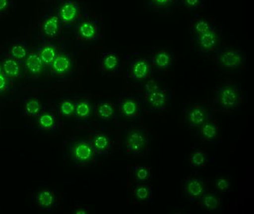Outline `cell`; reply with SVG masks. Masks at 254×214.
I'll use <instances>...</instances> for the list:
<instances>
[{
	"label": "cell",
	"instance_id": "cell-1",
	"mask_svg": "<svg viewBox=\"0 0 254 214\" xmlns=\"http://www.w3.org/2000/svg\"><path fill=\"white\" fill-rule=\"evenodd\" d=\"M242 101V91L239 83L226 82L217 87L212 99L213 109L230 112L237 109Z\"/></svg>",
	"mask_w": 254,
	"mask_h": 214
},
{
	"label": "cell",
	"instance_id": "cell-2",
	"mask_svg": "<svg viewBox=\"0 0 254 214\" xmlns=\"http://www.w3.org/2000/svg\"><path fill=\"white\" fill-rule=\"evenodd\" d=\"M170 93L165 86L150 79L143 87V100L145 105L154 113H160L165 110L169 102Z\"/></svg>",
	"mask_w": 254,
	"mask_h": 214
},
{
	"label": "cell",
	"instance_id": "cell-3",
	"mask_svg": "<svg viewBox=\"0 0 254 214\" xmlns=\"http://www.w3.org/2000/svg\"><path fill=\"white\" fill-rule=\"evenodd\" d=\"M123 149L127 156L144 157L150 149L149 134L141 128L129 129L123 141Z\"/></svg>",
	"mask_w": 254,
	"mask_h": 214
},
{
	"label": "cell",
	"instance_id": "cell-4",
	"mask_svg": "<svg viewBox=\"0 0 254 214\" xmlns=\"http://www.w3.org/2000/svg\"><path fill=\"white\" fill-rule=\"evenodd\" d=\"M75 37L81 42H93L101 38V24L87 14L81 16L76 23Z\"/></svg>",
	"mask_w": 254,
	"mask_h": 214
},
{
	"label": "cell",
	"instance_id": "cell-5",
	"mask_svg": "<svg viewBox=\"0 0 254 214\" xmlns=\"http://www.w3.org/2000/svg\"><path fill=\"white\" fill-rule=\"evenodd\" d=\"M215 62L222 71H235L243 67L246 63V57L239 50L224 49L217 53Z\"/></svg>",
	"mask_w": 254,
	"mask_h": 214
},
{
	"label": "cell",
	"instance_id": "cell-6",
	"mask_svg": "<svg viewBox=\"0 0 254 214\" xmlns=\"http://www.w3.org/2000/svg\"><path fill=\"white\" fill-rule=\"evenodd\" d=\"M70 159L78 166H86L95 161L96 153L89 141H74L70 145Z\"/></svg>",
	"mask_w": 254,
	"mask_h": 214
},
{
	"label": "cell",
	"instance_id": "cell-7",
	"mask_svg": "<svg viewBox=\"0 0 254 214\" xmlns=\"http://www.w3.org/2000/svg\"><path fill=\"white\" fill-rule=\"evenodd\" d=\"M56 14L65 27L75 26L81 17V9L75 0H63L58 4Z\"/></svg>",
	"mask_w": 254,
	"mask_h": 214
},
{
	"label": "cell",
	"instance_id": "cell-8",
	"mask_svg": "<svg viewBox=\"0 0 254 214\" xmlns=\"http://www.w3.org/2000/svg\"><path fill=\"white\" fill-rule=\"evenodd\" d=\"M214 114L212 105L207 103H194L187 111V122L192 128H199Z\"/></svg>",
	"mask_w": 254,
	"mask_h": 214
},
{
	"label": "cell",
	"instance_id": "cell-9",
	"mask_svg": "<svg viewBox=\"0 0 254 214\" xmlns=\"http://www.w3.org/2000/svg\"><path fill=\"white\" fill-rule=\"evenodd\" d=\"M153 74L149 59L146 58H135L129 62L127 75L135 81H144L150 79Z\"/></svg>",
	"mask_w": 254,
	"mask_h": 214
},
{
	"label": "cell",
	"instance_id": "cell-10",
	"mask_svg": "<svg viewBox=\"0 0 254 214\" xmlns=\"http://www.w3.org/2000/svg\"><path fill=\"white\" fill-rule=\"evenodd\" d=\"M62 21L57 14L49 12L40 24V34L46 39H55L62 33Z\"/></svg>",
	"mask_w": 254,
	"mask_h": 214
},
{
	"label": "cell",
	"instance_id": "cell-11",
	"mask_svg": "<svg viewBox=\"0 0 254 214\" xmlns=\"http://www.w3.org/2000/svg\"><path fill=\"white\" fill-rule=\"evenodd\" d=\"M197 50L203 55H210L216 52L218 46V34L214 27L204 34L194 38Z\"/></svg>",
	"mask_w": 254,
	"mask_h": 214
},
{
	"label": "cell",
	"instance_id": "cell-12",
	"mask_svg": "<svg viewBox=\"0 0 254 214\" xmlns=\"http://www.w3.org/2000/svg\"><path fill=\"white\" fill-rule=\"evenodd\" d=\"M121 68L120 55L117 52H104L99 55V70L103 75H117Z\"/></svg>",
	"mask_w": 254,
	"mask_h": 214
},
{
	"label": "cell",
	"instance_id": "cell-13",
	"mask_svg": "<svg viewBox=\"0 0 254 214\" xmlns=\"http://www.w3.org/2000/svg\"><path fill=\"white\" fill-rule=\"evenodd\" d=\"M50 68L52 73L55 76L60 78L66 77L73 71V59L67 52H59L58 56L50 66Z\"/></svg>",
	"mask_w": 254,
	"mask_h": 214
},
{
	"label": "cell",
	"instance_id": "cell-14",
	"mask_svg": "<svg viewBox=\"0 0 254 214\" xmlns=\"http://www.w3.org/2000/svg\"><path fill=\"white\" fill-rule=\"evenodd\" d=\"M206 190V183L203 178L189 176L185 180L184 190L192 202L198 201L205 193L207 192Z\"/></svg>",
	"mask_w": 254,
	"mask_h": 214
},
{
	"label": "cell",
	"instance_id": "cell-15",
	"mask_svg": "<svg viewBox=\"0 0 254 214\" xmlns=\"http://www.w3.org/2000/svg\"><path fill=\"white\" fill-rule=\"evenodd\" d=\"M149 61L153 71L161 72L169 70L173 66L174 56L169 50H159L153 54Z\"/></svg>",
	"mask_w": 254,
	"mask_h": 214
},
{
	"label": "cell",
	"instance_id": "cell-16",
	"mask_svg": "<svg viewBox=\"0 0 254 214\" xmlns=\"http://www.w3.org/2000/svg\"><path fill=\"white\" fill-rule=\"evenodd\" d=\"M118 109L119 114L127 118H134L137 117L140 110L138 99L133 96L123 95L118 100Z\"/></svg>",
	"mask_w": 254,
	"mask_h": 214
},
{
	"label": "cell",
	"instance_id": "cell-17",
	"mask_svg": "<svg viewBox=\"0 0 254 214\" xmlns=\"http://www.w3.org/2000/svg\"><path fill=\"white\" fill-rule=\"evenodd\" d=\"M89 141L96 155L107 154L114 148L112 139L107 133H92Z\"/></svg>",
	"mask_w": 254,
	"mask_h": 214
},
{
	"label": "cell",
	"instance_id": "cell-18",
	"mask_svg": "<svg viewBox=\"0 0 254 214\" xmlns=\"http://www.w3.org/2000/svg\"><path fill=\"white\" fill-rule=\"evenodd\" d=\"M133 204H150L153 201V186L149 183H137L132 190Z\"/></svg>",
	"mask_w": 254,
	"mask_h": 214
},
{
	"label": "cell",
	"instance_id": "cell-19",
	"mask_svg": "<svg viewBox=\"0 0 254 214\" xmlns=\"http://www.w3.org/2000/svg\"><path fill=\"white\" fill-rule=\"evenodd\" d=\"M24 66L29 75L33 78H38L43 75L46 67L38 54L34 53L28 54L26 59H24Z\"/></svg>",
	"mask_w": 254,
	"mask_h": 214
},
{
	"label": "cell",
	"instance_id": "cell-20",
	"mask_svg": "<svg viewBox=\"0 0 254 214\" xmlns=\"http://www.w3.org/2000/svg\"><path fill=\"white\" fill-rule=\"evenodd\" d=\"M150 166L145 164H135L128 167L129 179L133 184L146 182L151 176Z\"/></svg>",
	"mask_w": 254,
	"mask_h": 214
},
{
	"label": "cell",
	"instance_id": "cell-21",
	"mask_svg": "<svg viewBox=\"0 0 254 214\" xmlns=\"http://www.w3.org/2000/svg\"><path fill=\"white\" fill-rule=\"evenodd\" d=\"M197 202L202 210L207 212H215L222 206V198L215 193H205Z\"/></svg>",
	"mask_w": 254,
	"mask_h": 214
},
{
	"label": "cell",
	"instance_id": "cell-22",
	"mask_svg": "<svg viewBox=\"0 0 254 214\" xmlns=\"http://www.w3.org/2000/svg\"><path fill=\"white\" fill-rule=\"evenodd\" d=\"M199 134L207 142L216 141L218 137V125L214 117L210 118L199 127Z\"/></svg>",
	"mask_w": 254,
	"mask_h": 214
},
{
	"label": "cell",
	"instance_id": "cell-23",
	"mask_svg": "<svg viewBox=\"0 0 254 214\" xmlns=\"http://www.w3.org/2000/svg\"><path fill=\"white\" fill-rule=\"evenodd\" d=\"M94 112L102 121H112L116 117L115 106L110 102H99L94 108Z\"/></svg>",
	"mask_w": 254,
	"mask_h": 214
},
{
	"label": "cell",
	"instance_id": "cell-24",
	"mask_svg": "<svg viewBox=\"0 0 254 214\" xmlns=\"http://www.w3.org/2000/svg\"><path fill=\"white\" fill-rule=\"evenodd\" d=\"M214 27L211 22L200 14H194L190 21V30L194 38L204 34Z\"/></svg>",
	"mask_w": 254,
	"mask_h": 214
},
{
	"label": "cell",
	"instance_id": "cell-25",
	"mask_svg": "<svg viewBox=\"0 0 254 214\" xmlns=\"http://www.w3.org/2000/svg\"><path fill=\"white\" fill-rule=\"evenodd\" d=\"M58 49L54 44L46 43L38 49V55L46 67H50L58 56Z\"/></svg>",
	"mask_w": 254,
	"mask_h": 214
},
{
	"label": "cell",
	"instance_id": "cell-26",
	"mask_svg": "<svg viewBox=\"0 0 254 214\" xmlns=\"http://www.w3.org/2000/svg\"><path fill=\"white\" fill-rule=\"evenodd\" d=\"M36 203L41 210H51L56 204V196L51 190H41L36 195Z\"/></svg>",
	"mask_w": 254,
	"mask_h": 214
},
{
	"label": "cell",
	"instance_id": "cell-27",
	"mask_svg": "<svg viewBox=\"0 0 254 214\" xmlns=\"http://www.w3.org/2000/svg\"><path fill=\"white\" fill-rule=\"evenodd\" d=\"M2 71L4 75L9 79H14L21 77L22 67L19 62L9 57L4 60L2 64Z\"/></svg>",
	"mask_w": 254,
	"mask_h": 214
},
{
	"label": "cell",
	"instance_id": "cell-28",
	"mask_svg": "<svg viewBox=\"0 0 254 214\" xmlns=\"http://www.w3.org/2000/svg\"><path fill=\"white\" fill-rule=\"evenodd\" d=\"M24 112L30 117H38L43 111L42 102L37 98H27L24 101Z\"/></svg>",
	"mask_w": 254,
	"mask_h": 214
},
{
	"label": "cell",
	"instance_id": "cell-29",
	"mask_svg": "<svg viewBox=\"0 0 254 214\" xmlns=\"http://www.w3.org/2000/svg\"><path fill=\"white\" fill-rule=\"evenodd\" d=\"M58 125V120L54 113L44 112L38 116V126L44 131H53L56 129Z\"/></svg>",
	"mask_w": 254,
	"mask_h": 214
},
{
	"label": "cell",
	"instance_id": "cell-30",
	"mask_svg": "<svg viewBox=\"0 0 254 214\" xmlns=\"http://www.w3.org/2000/svg\"><path fill=\"white\" fill-rule=\"evenodd\" d=\"M147 5L155 11H168L178 6V0H147Z\"/></svg>",
	"mask_w": 254,
	"mask_h": 214
},
{
	"label": "cell",
	"instance_id": "cell-31",
	"mask_svg": "<svg viewBox=\"0 0 254 214\" xmlns=\"http://www.w3.org/2000/svg\"><path fill=\"white\" fill-rule=\"evenodd\" d=\"M28 55L27 49L25 44L16 43L11 46L10 50V57L18 62L23 61Z\"/></svg>",
	"mask_w": 254,
	"mask_h": 214
},
{
	"label": "cell",
	"instance_id": "cell-32",
	"mask_svg": "<svg viewBox=\"0 0 254 214\" xmlns=\"http://www.w3.org/2000/svg\"><path fill=\"white\" fill-rule=\"evenodd\" d=\"M92 112L91 103L86 100L75 103V113L74 115L79 118L85 119L89 117Z\"/></svg>",
	"mask_w": 254,
	"mask_h": 214
},
{
	"label": "cell",
	"instance_id": "cell-33",
	"mask_svg": "<svg viewBox=\"0 0 254 214\" xmlns=\"http://www.w3.org/2000/svg\"><path fill=\"white\" fill-rule=\"evenodd\" d=\"M189 161L193 167H202L207 162V155L202 151H196L189 156Z\"/></svg>",
	"mask_w": 254,
	"mask_h": 214
},
{
	"label": "cell",
	"instance_id": "cell-34",
	"mask_svg": "<svg viewBox=\"0 0 254 214\" xmlns=\"http://www.w3.org/2000/svg\"><path fill=\"white\" fill-rule=\"evenodd\" d=\"M75 103L71 99L64 100L59 104L58 111L61 116L64 117H70L75 113Z\"/></svg>",
	"mask_w": 254,
	"mask_h": 214
},
{
	"label": "cell",
	"instance_id": "cell-35",
	"mask_svg": "<svg viewBox=\"0 0 254 214\" xmlns=\"http://www.w3.org/2000/svg\"><path fill=\"white\" fill-rule=\"evenodd\" d=\"M178 5L187 11H195L203 7V0H178Z\"/></svg>",
	"mask_w": 254,
	"mask_h": 214
},
{
	"label": "cell",
	"instance_id": "cell-36",
	"mask_svg": "<svg viewBox=\"0 0 254 214\" xmlns=\"http://www.w3.org/2000/svg\"><path fill=\"white\" fill-rule=\"evenodd\" d=\"M231 178L230 177H220L214 183V190L220 194L228 193L231 187Z\"/></svg>",
	"mask_w": 254,
	"mask_h": 214
},
{
	"label": "cell",
	"instance_id": "cell-37",
	"mask_svg": "<svg viewBox=\"0 0 254 214\" xmlns=\"http://www.w3.org/2000/svg\"><path fill=\"white\" fill-rule=\"evenodd\" d=\"M13 7V0H0V16L5 15Z\"/></svg>",
	"mask_w": 254,
	"mask_h": 214
},
{
	"label": "cell",
	"instance_id": "cell-38",
	"mask_svg": "<svg viewBox=\"0 0 254 214\" xmlns=\"http://www.w3.org/2000/svg\"><path fill=\"white\" fill-rule=\"evenodd\" d=\"M9 79L3 73L0 74V93L6 91L9 87Z\"/></svg>",
	"mask_w": 254,
	"mask_h": 214
},
{
	"label": "cell",
	"instance_id": "cell-39",
	"mask_svg": "<svg viewBox=\"0 0 254 214\" xmlns=\"http://www.w3.org/2000/svg\"><path fill=\"white\" fill-rule=\"evenodd\" d=\"M73 213L75 214H87L89 213V210H88V208L84 207V206H76L74 209Z\"/></svg>",
	"mask_w": 254,
	"mask_h": 214
},
{
	"label": "cell",
	"instance_id": "cell-40",
	"mask_svg": "<svg viewBox=\"0 0 254 214\" xmlns=\"http://www.w3.org/2000/svg\"><path fill=\"white\" fill-rule=\"evenodd\" d=\"M3 73V71H2V66L0 65V74Z\"/></svg>",
	"mask_w": 254,
	"mask_h": 214
}]
</instances>
